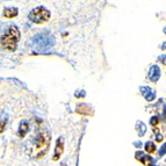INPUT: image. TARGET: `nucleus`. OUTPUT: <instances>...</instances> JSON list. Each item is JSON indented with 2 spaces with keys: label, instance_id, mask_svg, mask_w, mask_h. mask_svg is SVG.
Returning <instances> with one entry per match:
<instances>
[{
  "label": "nucleus",
  "instance_id": "obj_18",
  "mask_svg": "<svg viewBox=\"0 0 166 166\" xmlns=\"http://www.w3.org/2000/svg\"><path fill=\"white\" fill-rule=\"evenodd\" d=\"M164 151H165V144L163 145V150H160V153H159V155H160V156H164V153H165Z\"/></svg>",
  "mask_w": 166,
  "mask_h": 166
},
{
  "label": "nucleus",
  "instance_id": "obj_16",
  "mask_svg": "<svg viewBox=\"0 0 166 166\" xmlns=\"http://www.w3.org/2000/svg\"><path fill=\"white\" fill-rule=\"evenodd\" d=\"M150 123H151V126H157V124L159 123V117H158V116H153V117H151Z\"/></svg>",
  "mask_w": 166,
  "mask_h": 166
},
{
  "label": "nucleus",
  "instance_id": "obj_17",
  "mask_svg": "<svg viewBox=\"0 0 166 166\" xmlns=\"http://www.w3.org/2000/svg\"><path fill=\"white\" fill-rule=\"evenodd\" d=\"M76 97L77 98H83V97H85V91H77L76 92Z\"/></svg>",
  "mask_w": 166,
  "mask_h": 166
},
{
  "label": "nucleus",
  "instance_id": "obj_9",
  "mask_svg": "<svg viewBox=\"0 0 166 166\" xmlns=\"http://www.w3.org/2000/svg\"><path fill=\"white\" fill-rule=\"evenodd\" d=\"M64 150V143L63 138H59L56 143V149H55V155H53V160H58L61 158V156L63 153Z\"/></svg>",
  "mask_w": 166,
  "mask_h": 166
},
{
  "label": "nucleus",
  "instance_id": "obj_1",
  "mask_svg": "<svg viewBox=\"0 0 166 166\" xmlns=\"http://www.w3.org/2000/svg\"><path fill=\"white\" fill-rule=\"evenodd\" d=\"M55 44V37L53 35L48 31L43 30L41 33H37L31 39V48L33 50L37 52H46Z\"/></svg>",
  "mask_w": 166,
  "mask_h": 166
},
{
  "label": "nucleus",
  "instance_id": "obj_2",
  "mask_svg": "<svg viewBox=\"0 0 166 166\" xmlns=\"http://www.w3.org/2000/svg\"><path fill=\"white\" fill-rule=\"evenodd\" d=\"M19 40H20L19 29L17 26H11L1 37V46L8 51H14L17 49Z\"/></svg>",
  "mask_w": 166,
  "mask_h": 166
},
{
  "label": "nucleus",
  "instance_id": "obj_15",
  "mask_svg": "<svg viewBox=\"0 0 166 166\" xmlns=\"http://www.w3.org/2000/svg\"><path fill=\"white\" fill-rule=\"evenodd\" d=\"M155 134H156V141L157 142H161L163 141V135H160V131L158 129H155Z\"/></svg>",
  "mask_w": 166,
  "mask_h": 166
},
{
  "label": "nucleus",
  "instance_id": "obj_11",
  "mask_svg": "<svg viewBox=\"0 0 166 166\" xmlns=\"http://www.w3.org/2000/svg\"><path fill=\"white\" fill-rule=\"evenodd\" d=\"M28 130H29L28 123H27L26 121L21 122V124H20V128H19V137L23 138L24 136H26V134L28 132Z\"/></svg>",
  "mask_w": 166,
  "mask_h": 166
},
{
  "label": "nucleus",
  "instance_id": "obj_8",
  "mask_svg": "<svg viewBox=\"0 0 166 166\" xmlns=\"http://www.w3.org/2000/svg\"><path fill=\"white\" fill-rule=\"evenodd\" d=\"M159 77H160V69H159L157 65L151 66V68H150V71H149V79L150 80L156 83V81H158Z\"/></svg>",
  "mask_w": 166,
  "mask_h": 166
},
{
  "label": "nucleus",
  "instance_id": "obj_10",
  "mask_svg": "<svg viewBox=\"0 0 166 166\" xmlns=\"http://www.w3.org/2000/svg\"><path fill=\"white\" fill-rule=\"evenodd\" d=\"M17 8L15 7H11V8H6L5 11H4V17H7V19H12V17H15L17 15Z\"/></svg>",
  "mask_w": 166,
  "mask_h": 166
},
{
  "label": "nucleus",
  "instance_id": "obj_12",
  "mask_svg": "<svg viewBox=\"0 0 166 166\" xmlns=\"http://www.w3.org/2000/svg\"><path fill=\"white\" fill-rule=\"evenodd\" d=\"M136 130L138 132V136H143L145 131H146V127L144 126L142 122H137V124H136Z\"/></svg>",
  "mask_w": 166,
  "mask_h": 166
},
{
  "label": "nucleus",
  "instance_id": "obj_7",
  "mask_svg": "<svg viewBox=\"0 0 166 166\" xmlns=\"http://www.w3.org/2000/svg\"><path fill=\"white\" fill-rule=\"evenodd\" d=\"M141 92H142V94H143V97L145 98V100L146 101H152V100H155L156 98V92L149 87V86H141Z\"/></svg>",
  "mask_w": 166,
  "mask_h": 166
},
{
  "label": "nucleus",
  "instance_id": "obj_6",
  "mask_svg": "<svg viewBox=\"0 0 166 166\" xmlns=\"http://www.w3.org/2000/svg\"><path fill=\"white\" fill-rule=\"evenodd\" d=\"M76 110H77L78 114L80 115H90V116H92L94 114V109L92 108L90 105H87V103H79L77 106Z\"/></svg>",
  "mask_w": 166,
  "mask_h": 166
},
{
  "label": "nucleus",
  "instance_id": "obj_13",
  "mask_svg": "<svg viewBox=\"0 0 166 166\" xmlns=\"http://www.w3.org/2000/svg\"><path fill=\"white\" fill-rule=\"evenodd\" d=\"M145 151H146L148 153H153L156 151L155 144L152 143V142H148V143L145 144Z\"/></svg>",
  "mask_w": 166,
  "mask_h": 166
},
{
  "label": "nucleus",
  "instance_id": "obj_14",
  "mask_svg": "<svg viewBox=\"0 0 166 166\" xmlns=\"http://www.w3.org/2000/svg\"><path fill=\"white\" fill-rule=\"evenodd\" d=\"M6 124H7V117H5L4 120L0 121V134L4 132V130H5V128H6Z\"/></svg>",
  "mask_w": 166,
  "mask_h": 166
},
{
  "label": "nucleus",
  "instance_id": "obj_5",
  "mask_svg": "<svg viewBox=\"0 0 166 166\" xmlns=\"http://www.w3.org/2000/svg\"><path fill=\"white\" fill-rule=\"evenodd\" d=\"M136 159L139 160L141 163H143L144 165H146V166H158L156 164L155 159H152L149 156L143 155L142 151H137V152H136Z\"/></svg>",
  "mask_w": 166,
  "mask_h": 166
},
{
  "label": "nucleus",
  "instance_id": "obj_19",
  "mask_svg": "<svg viewBox=\"0 0 166 166\" xmlns=\"http://www.w3.org/2000/svg\"><path fill=\"white\" fill-rule=\"evenodd\" d=\"M62 166H66V165H65V164H63V165H62Z\"/></svg>",
  "mask_w": 166,
  "mask_h": 166
},
{
  "label": "nucleus",
  "instance_id": "obj_4",
  "mask_svg": "<svg viewBox=\"0 0 166 166\" xmlns=\"http://www.w3.org/2000/svg\"><path fill=\"white\" fill-rule=\"evenodd\" d=\"M29 19L35 23L46 22L50 19V12L44 7H36L29 13Z\"/></svg>",
  "mask_w": 166,
  "mask_h": 166
},
{
  "label": "nucleus",
  "instance_id": "obj_3",
  "mask_svg": "<svg viewBox=\"0 0 166 166\" xmlns=\"http://www.w3.org/2000/svg\"><path fill=\"white\" fill-rule=\"evenodd\" d=\"M50 139H51V136L46 131L41 132L40 135L35 138L34 144H33V153H37V155H35L36 159L43 157L46 153L49 145H50Z\"/></svg>",
  "mask_w": 166,
  "mask_h": 166
}]
</instances>
